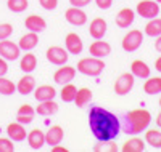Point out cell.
Here are the masks:
<instances>
[{"label": "cell", "mask_w": 161, "mask_h": 152, "mask_svg": "<svg viewBox=\"0 0 161 152\" xmlns=\"http://www.w3.org/2000/svg\"><path fill=\"white\" fill-rule=\"evenodd\" d=\"M34 112H36V110H34L32 106H29V104H23V106L18 109V114H19V115H34Z\"/></svg>", "instance_id": "36"}, {"label": "cell", "mask_w": 161, "mask_h": 152, "mask_svg": "<svg viewBox=\"0 0 161 152\" xmlns=\"http://www.w3.org/2000/svg\"><path fill=\"white\" fill-rule=\"evenodd\" d=\"M63 138H64L63 128L60 125H53L45 133V144H48L50 147H53V146H57V144H61Z\"/></svg>", "instance_id": "14"}, {"label": "cell", "mask_w": 161, "mask_h": 152, "mask_svg": "<svg viewBox=\"0 0 161 152\" xmlns=\"http://www.w3.org/2000/svg\"><path fill=\"white\" fill-rule=\"evenodd\" d=\"M105 69V63L102 61V58H82L77 63V72H80L82 75H89V77H98Z\"/></svg>", "instance_id": "3"}, {"label": "cell", "mask_w": 161, "mask_h": 152, "mask_svg": "<svg viewBox=\"0 0 161 152\" xmlns=\"http://www.w3.org/2000/svg\"><path fill=\"white\" fill-rule=\"evenodd\" d=\"M45 56H47V61L55 64V66H64L68 63V58H69V53L68 50H64L61 47H50L47 51H45Z\"/></svg>", "instance_id": "8"}, {"label": "cell", "mask_w": 161, "mask_h": 152, "mask_svg": "<svg viewBox=\"0 0 161 152\" xmlns=\"http://www.w3.org/2000/svg\"><path fill=\"white\" fill-rule=\"evenodd\" d=\"M92 101V91L89 88H79L77 93H76V98H74V103L77 107H86L89 103Z\"/></svg>", "instance_id": "27"}, {"label": "cell", "mask_w": 161, "mask_h": 152, "mask_svg": "<svg viewBox=\"0 0 161 152\" xmlns=\"http://www.w3.org/2000/svg\"><path fill=\"white\" fill-rule=\"evenodd\" d=\"M159 106H161V98H159Z\"/></svg>", "instance_id": "46"}, {"label": "cell", "mask_w": 161, "mask_h": 152, "mask_svg": "<svg viewBox=\"0 0 161 152\" xmlns=\"http://www.w3.org/2000/svg\"><path fill=\"white\" fill-rule=\"evenodd\" d=\"M156 125H158V127H161V112L156 115Z\"/></svg>", "instance_id": "44"}, {"label": "cell", "mask_w": 161, "mask_h": 152, "mask_svg": "<svg viewBox=\"0 0 161 152\" xmlns=\"http://www.w3.org/2000/svg\"><path fill=\"white\" fill-rule=\"evenodd\" d=\"M155 69H156L158 72H161V56L156 59V63H155Z\"/></svg>", "instance_id": "43"}, {"label": "cell", "mask_w": 161, "mask_h": 152, "mask_svg": "<svg viewBox=\"0 0 161 152\" xmlns=\"http://www.w3.org/2000/svg\"><path fill=\"white\" fill-rule=\"evenodd\" d=\"M24 26L26 29H29V32H36L40 34L47 29V21L42 16H37V15H31L24 19Z\"/></svg>", "instance_id": "11"}, {"label": "cell", "mask_w": 161, "mask_h": 152, "mask_svg": "<svg viewBox=\"0 0 161 152\" xmlns=\"http://www.w3.org/2000/svg\"><path fill=\"white\" fill-rule=\"evenodd\" d=\"M39 3L45 10H55L58 7V0H39Z\"/></svg>", "instance_id": "35"}, {"label": "cell", "mask_w": 161, "mask_h": 152, "mask_svg": "<svg viewBox=\"0 0 161 152\" xmlns=\"http://www.w3.org/2000/svg\"><path fill=\"white\" fill-rule=\"evenodd\" d=\"M64 18L73 26H84L87 23V15L82 11V8H77V7H71V8L66 10Z\"/></svg>", "instance_id": "10"}, {"label": "cell", "mask_w": 161, "mask_h": 152, "mask_svg": "<svg viewBox=\"0 0 161 152\" xmlns=\"http://www.w3.org/2000/svg\"><path fill=\"white\" fill-rule=\"evenodd\" d=\"M155 50L161 53V35L156 37V42H155Z\"/></svg>", "instance_id": "41"}, {"label": "cell", "mask_w": 161, "mask_h": 152, "mask_svg": "<svg viewBox=\"0 0 161 152\" xmlns=\"http://www.w3.org/2000/svg\"><path fill=\"white\" fill-rule=\"evenodd\" d=\"M95 3L100 10H108L113 5V0H95Z\"/></svg>", "instance_id": "38"}, {"label": "cell", "mask_w": 161, "mask_h": 152, "mask_svg": "<svg viewBox=\"0 0 161 152\" xmlns=\"http://www.w3.org/2000/svg\"><path fill=\"white\" fill-rule=\"evenodd\" d=\"M156 2H158V3H161V0H156Z\"/></svg>", "instance_id": "45"}, {"label": "cell", "mask_w": 161, "mask_h": 152, "mask_svg": "<svg viewBox=\"0 0 161 152\" xmlns=\"http://www.w3.org/2000/svg\"><path fill=\"white\" fill-rule=\"evenodd\" d=\"M145 34L148 37L161 35V18H152L145 26Z\"/></svg>", "instance_id": "28"}, {"label": "cell", "mask_w": 161, "mask_h": 152, "mask_svg": "<svg viewBox=\"0 0 161 152\" xmlns=\"http://www.w3.org/2000/svg\"><path fill=\"white\" fill-rule=\"evenodd\" d=\"M16 90L19 94H29L36 90V79L32 75H24L23 79H19L18 85H16Z\"/></svg>", "instance_id": "20"}, {"label": "cell", "mask_w": 161, "mask_h": 152, "mask_svg": "<svg viewBox=\"0 0 161 152\" xmlns=\"http://www.w3.org/2000/svg\"><path fill=\"white\" fill-rule=\"evenodd\" d=\"M152 122V114L145 109H134L130 112H127L123 117V123H121V131H124L127 134L136 136L142 133L143 130L148 128Z\"/></svg>", "instance_id": "2"}, {"label": "cell", "mask_w": 161, "mask_h": 152, "mask_svg": "<svg viewBox=\"0 0 161 152\" xmlns=\"http://www.w3.org/2000/svg\"><path fill=\"white\" fill-rule=\"evenodd\" d=\"M143 91L147 94L161 93V77H148V80L143 84Z\"/></svg>", "instance_id": "26"}, {"label": "cell", "mask_w": 161, "mask_h": 152, "mask_svg": "<svg viewBox=\"0 0 161 152\" xmlns=\"http://www.w3.org/2000/svg\"><path fill=\"white\" fill-rule=\"evenodd\" d=\"M76 93H77V88L73 84H64L61 91H60V96L64 103H73L76 98Z\"/></svg>", "instance_id": "30"}, {"label": "cell", "mask_w": 161, "mask_h": 152, "mask_svg": "<svg viewBox=\"0 0 161 152\" xmlns=\"http://www.w3.org/2000/svg\"><path fill=\"white\" fill-rule=\"evenodd\" d=\"M90 2H92V0H69V3H71L73 7H77V8H84V7H87Z\"/></svg>", "instance_id": "39"}, {"label": "cell", "mask_w": 161, "mask_h": 152, "mask_svg": "<svg viewBox=\"0 0 161 152\" xmlns=\"http://www.w3.org/2000/svg\"><path fill=\"white\" fill-rule=\"evenodd\" d=\"M64 45H66V50H68L69 54H80L84 50V43L82 40H80V37L74 32L68 34L64 38Z\"/></svg>", "instance_id": "12"}, {"label": "cell", "mask_w": 161, "mask_h": 152, "mask_svg": "<svg viewBox=\"0 0 161 152\" xmlns=\"http://www.w3.org/2000/svg\"><path fill=\"white\" fill-rule=\"evenodd\" d=\"M89 127L95 139L100 143H111L121 133L119 119L100 106H93L89 110Z\"/></svg>", "instance_id": "1"}, {"label": "cell", "mask_w": 161, "mask_h": 152, "mask_svg": "<svg viewBox=\"0 0 161 152\" xmlns=\"http://www.w3.org/2000/svg\"><path fill=\"white\" fill-rule=\"evenodd\" d=\"M134 84H136V77H134L132 72H124L121 74L116 82H114V93L119 96H126L132 91Z\"/></svg>", "instance_id": "5"}, {"label": "cell", "mask_w": 161, "mask_h": 152, "mask_svg": "<svg viewBox=\"0 0 161 152\" xmlns=\"http://www.w3.org/2000/svg\"><path fill=\"white\" fill-rule=\"evenodd\" d=\"M143 42V34L142 31L139 29H132L129 31L124 37H123V42H121V45H123V50L127 51V53H132V51H136L140 48Z\"/></svg>", "instance_id": "4"}, {"label": "cell", "mask_w": 161, "mask_h": 152, "mask_svg": "<svg viewBox=\"0 0 161 152\" xmlns=\"http://www.w3.org/2000/svg\"><path fill=\"white\" fill-rule=\"evenodd\" d=\"M37 43H39V37H37V34L36 32H29V34H26V35H23L21 38H19V48L21 50H24V51H31V50H34L36 47H37Z\"/></svg>", "instance_id": "24"}, {"label": "cell", "mask_w": 161, "mask_h": 152, "mask_svg": "<svg viewBox=\"0 0 161 152\" xmlns=\"http://www.w3.org/2000/svg\"><path fill=\"white\" fill-rule=\"evenodd\" d=\"M15 144L10 138H0V152H13Z\"/></svg>", "instance_id": "33"}, {"label": "cell", "mask_w": 161, "mask_h": 152, "mask_svg": "<svg viewBox=\"0 0 161 152\" xmlns=\"http://www.w3.org/2000/svg\"><path fill=\"white\" fill-rule=\"evenodd\" d=\"M7 72H8V64H7V61L2 56H0V77L5 75Z\"/></svg>", "instance_id": "40"}, {"label": "cell", "mask_w": 161, "mask_h": 152, "mask_svg": "<svg viewBox=\"0 0 161 152\" xmlns=\"http://www.w3.org/2000/svg\"><path fill=\"white\" fill-rule=\"evenodd\" d=\"M57 110H58V104L53 101V99H48V101H40L37 109H36V112L39 115H53V114H57Z\"/></svg>", "instance_id": "23"}, {"label": "cell", "mask_w": 161, "mask_h": 152, "mask_svg": "<svg viewBox=\"0 0 161 152\" xmlns=\"http://www.w3.org/2000/svg\"><path fill=\"white\" fill-rule=\"evenodd\" d=\"M7 134H8V138L11 141H16V143H19V141H24L26 139V128H24V125L23 123H19V122H15V123H10V125L7 127Z\"/></svg>", "instance_id": "15"}, {"label": "cell", "mask_w": 161, "mask_h": 152, "mask_svg": "<svg viewBox=\"0 0 161 152\" xmlns=\"http://www.w3.org/2000/svg\"><path fill=\"white\" fill-rule=\"evenodd\" d=\"M34 120V115H19L16 114V122L23 123V125H29V123H32Z\"/></svg>", "instance_id": "37"}, {"label": "cell", "mask_w": 161, "mask_h": 152, "mask_svg": "<svg viewBox=\"0 0 161 152\" xmlns=\"http://www.w3.org/2000/svg\"><path fill=\"white\" fill-rule=\"evenodd\" d=\"M13 34V26L8 23H2L0 24V40H5Z\"/></svg>", "instance_id": "34"}, {"label": "cell", "mask_w": 161, "mask_h": 152, "mask_svg": "<svg viewBox=\"0 0 161 152\" xmlns=\"http://www.w3.org/2000/svg\"><path fill=\"white\" fill-rule=\"evenodd\" d=\"M130 72L134 74V77H136V79H142V80L143 79H148L150 74H152L148 64L140 61V59H136V61L130 64Z\"/></svg>", "instance_id": "19"}, {"label": "cell", "mask_w": 161, "mask_h": 152, "mask_svg": "<svg viewBox=\"0 0 161 152\" xmlns=\"http://www.w3.org/2000/svg\"><path fill=\"white\" fill-rule=\"evenodd\" d=\"M37 67V58H36V54H32V53H26V54H23V58H21V61H19V69L23 72H26V74H31L34 69Z\"/></svg>", "instance_id": "22"}, {"label": "cell", "mask_w": 161, "mask_h": 152, "mask_svg": "<svg viewBox=\"0 0 161 152\" xmlns=\"http://www.w3.org/2000/svg\"><path fill=\"white\" fill-rule=\"evenodd\" d=\"M66 150H68V149H66V147H61V146H53L52 147V152H66Z\"/></svg>", "instance_id": "42"}, {"label": "cell", "mask_w": 161, "mask_h": 152, "mask_svg": "<svg viewBox=\"0 0 161 152\" xmlns=\"http://www.w3.org/2000/svg\"><path fill=\"white\" fill-rule=\"evenodd\" d=\"M106 29H108V24H106V21L103 18H95V19H92L90 23V27H89V34L92 38H103L105 34H106Z\"/></svg>", "instance_id": "13"}, {"label": "cell", "mask_w": 161, "mask_h": 152, "mask_svg": "<svg viewBox=\"0 0 161 152\" xmlns=\"http://www.w3.org/2000/svg\"><path fill=\"white\" fill-rule=\"evenodd\" d=\"M134 19H136V11H134L132 8H123L116 15V24H118V27H121V29L129 27L134 23Z\"/></svg>", "instance_id": "16"}, {"label": "cell", "mask_w": 161, "mask_h": 152, "mask_svg": "<svg viewBox=\"0 0 161 152\" xmlns=\"http://www.w3.org/2000/svg\"><path fill=\"white\" fill-rule=\"evenodd\" d=\"M76 77V67L73 66H64V67H60L58 71L53 74V80L55 84L58 85H64V84H71Z\"/></svg>", "instance_id": "9"}, {"label": "cell", "mask_w": 161, "mask_h": 152, "mask_svg": "<svg viewBox=\"0 0 161 152\" xmlns=\"http://www.w3.org/2000/svg\"><path fill=\"white\" fill-rule=\"evenodd\" d=\"M123 150L124 152H143L145 150V143L140 139V138H132V139L124 143Z\"/></svg>", "instance_id": "29"}, {"label": "cell", "mask_w": 161, "mask_h": 152, "mask_svg": "<svg viewBox=\"0 0 161 152\" xmlns=\"http://www.w3.org/2000/svg\"><path fill=\"white\" fill-rule=\"evenodd\" d=\"M16 91V85L13 84L11 80L5 79V75L0 77V94H5V96H10Z\"/></svg>", "instance_id": "32"}, {"label": "cell", "mask_w": 161, "mask_h": 152, "mask_svg": "<svg viewBox=\"0 0 161 152\" xmlns=\"http://www.w3.org/2000/svg\"><path fill=\"white\" fill-rule=\"evenodd\" d=\"M7 7L13 13H23L24 10H28L29 2L28 0H7Z\"/></svg>", "instance_id": "31"}, {"label": "cell", "mask_w": 161, "mask_h": 152, "mask_svg": "<svg viewBox=\"0 0 161 152\" xmlns=\"http://www.w3.org/2000/svg\"><path fill=\"white\" fill-rule=\"evenodd\" d=\"M21 54V48L19 45H16L15 42H10L8 38L0 40V56L7 61H15L19 58Z\"/></svg>", "instance_id": "7"}, {"label": "cell", "mask_w": 161, "mask_h": 152, "mask_svg": "<svg viewBox=\"0 0 161 152\" xmlns=\"http://www.w3.org/2000/svg\"><path fill=\"white\" fill-rule=\"evenodd\" d=\"M145 143L148 144L150 147L156 149V150L161 149V131L155 130V128L147 130V133H145Z\"/></svg>", "instance_id": "25"}, {"label": "cell", "mask_w": 161, "mask_h": 152, "mask_svg": "<svg viewBox=\"0 0 161 152\" xmlns=\"http://www.w3.org/2000/svg\"><path fill=\"white\" fill-rule=\"evenodd\" d=\"M28 144H29V147L34 149V150L42 149L44 144H45V133L40 131L39 128L31 130V131L28 133Z\"/></svg>", "instance_id": "18"}, {"label": "cell", "mask_w": 161, "mask_h": 152, "mask_svg": "<svg viewBox=\"0 0 161 152\" xmlns=\"http://www.w3.org/2000/svg\"><path fill=\"white\" fill-rule=\"evenodd\" d=\"M57 96V91L53 87L50 85H40L36 88V93H34V98L40 103V101H48V99H53Z\"/></svg>", "instance_id": "21"}, {"label": "cell", "mask_w": 161, "mask_h": 152, "mask_svg": "<svg viewBox=\"0 0 161 152\" xmlns=\"http://www.w3.org/2000/svg\"><path fill=\"white\" fill-rule=\"evenodd\" d=\"M136 11L139 16H142L145 19H152L159 15V5L156 0H142V2L137 3Z\"/></svg>", "instance_id": "6"}, {"label": "cell", "mask_w": 161, "mask_h": 152, "mask_svg": "<svg viewBox=\"0 0 161 152\" xmlns=\"http://www.w3.org/2000/svg\"><path fill=\"white\" fill-rule=\"evenodd\" d=\"M89 53L95 58H105L111 53V45L108 42H102V38H98L97 42H93L89 48Z\"/></svg>", "instance_id": "17"}]
</instances>
